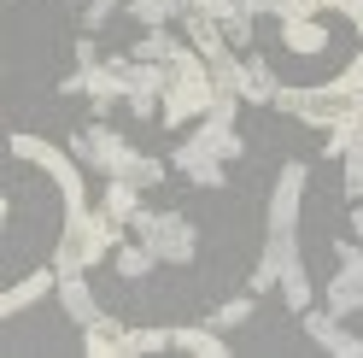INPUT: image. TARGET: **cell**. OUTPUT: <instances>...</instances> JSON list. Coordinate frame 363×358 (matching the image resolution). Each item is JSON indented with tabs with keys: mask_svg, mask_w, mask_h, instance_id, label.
I'll return each mask as SVG.
<instances>
[{
	"mask_svg": "<svg viewBox=\"0 0 363 358\" xmlns=\"http://www.w3.org/2000/svg\"><path fill=\"white\" fill-rule=\"evenodd\" d=\"M123 229L111 212H82V217H65V235H59V253H53V271H94L100 259H111L123 247Z\"/></svg>",
	"mask_w": 363,
	"mask_h": 358,
	"instance_id": "6da1fadb",
	"label": "cell"
},
{
	"mask_svg": "<svg viewBox=\"0 0 363 358\" xmlns=\"http://www.w3.org/2000/svg\"><path fill=\"white\" fill-rule=\"evenodd\" d=\"M211 106H217L211 65L199 59L194 48H182V53L170 59V88H164V100H158V118H164L170 129H182V124H199Z\"/></svg>",
	"mask_w": 363,
	"mask_h": 358,
	"instance_id": "7a4b0ae2",
	"label": "cell"
},
{
	"mask_svg": "<svg viewBox=\"0 0 363 358\" xmlns=\"http://www.w3.org/2000/svg\"><path fill=\"white\" fill-rule=\"evenodd\" d=\"M6 147H12V159H30V165H41L59 183V200H65V217H82L88 212V200H82V170H77V153H59L53 141H41V136H24V129H12L6 136Z\"/></svg>",
	"mask_w": 363,
	"mask_h": 358,
	"instance_id": "3957f363",
	"label": "cell"
},
{
	"mask_svg": "<svg viewBox=\"0 0 363 358\" xmlns=\"http://www.w3.org/2000/svg\"><path fill=\"white\" fill-rule=\"evenodd\" d=\"M129 229L152 247L158 264H194V247H199V241H194V223L182 217V212H147V206H141V212L129 217Z\"/></svg>",
	"mask_w": 363,
	"mask_h": 358,
	"instance_id": "277c9868",
	"label": "cell"
},
{
	"mask_svg": "<svg viewBox=\"0 0 363 358\" xmlns=\"http://www.w3.org/2000/svg\"><path fill=\"white\" fill-rule=\"evenodd\" d=\"M170 329H123L118 318H100L94 329H82V352L88 358H141V352H164Z\"/></svg>",
	"mask_w": 363,
	"mask_h": 358,
	"instance_id": "5b68a950",
	"label": "cell"
},
{
	"mask_svg": "<svg viewBox=\"0 0 363 358\" xmlns=\"http://www.w3.org/2000/svg\"><path fill=\"white\" fill-rule=\"evenodd\" d=\"M111 65H123V100L135 118H152L158 100H164V88H170V65H147V59H129L118 53Z\"/></svg>",
	"mask_w": 363,
	"mask_h": 358,
	"instance_id": "8992f818",
	"label": "cell"
},
{
	"mask_svg": "<svg viewBox=\"0 0 363 358\" xmlns=\"http://www.w3.org/2000/svg\"><path fill=\"white\" fill-rule=\"evenodd\" d=\"M305 183H311V170L299 159H287L281 176H276V188H269V235H299V200H305Z\"/></svg>",
	"mask_w": 363,
	"mask_h": 358,
	"instance_id": "52a82bcc",
	"label": "cell"
},
{
	"mask_svg": "<svg viewBox=\"0 0 363 358\" xmlns=\"http://www.w3.org/2000/svg\"><path fill=\"white\" fill-rule=\"evenodd\" d=\"M71 153H77V165H94V170H106V176H123V170L135 165V147H129L123 136H111L106 124L82 129V136L71 141Z\"/></svg>",
	"mask_w": 363,
	"mask_h": 358,
	"instance_id": "ba28073f",
	"label": "cell"
},
{
	"mask_svg": "<svg viewBox=\"0 0 363 358\" xmlns=\"http://www.w3.org/2000/svg\"><path fill=\"white\" fill-rule=\"evenodd\" d=\"M328 311L334 318L363 311V241H340V271L328 282Z\"/></svg>",
	"mask_w": 363,
	"mask_h": 358,
	"instance_id": "9c48e42d",
	"label": "cell"
},
{
	"mask_svg": "<svg viewBox=\"0 0 363 358\" xmlns=\"http://www.w3.org/2000/svg\"><path fill=\"white\" fill-rule=\"evenodd\" d=\"M59 94H88V100L106 112V106L123 100V65H111V59L106 65H88V71H77V77L59 82Z\"/></svg>",
	"mask_w": 363,
	"mask_h": 358,
	"instance_id": "30bf717a",
	"label": "cell"
},
{
	"mask_svg": "<svg viewBox=\"0 0 363 358\" xmlns=\"http://www.w3.org/2000/svg\"><path fill=\"white\" fill-rule=\"evenodd\" d=\"M305 329H311V341L323 347V352H334V358H363V335H346L334 311H311V305H305Z\"/></svg>",
	"mask_w": 363,
	"mask_h": 358,
	"instance_id": "8fae6325",
	"label": "cell"
},
{
	"mask_svg": "<svg viewBox=\"0 0 363 358\" xmlns=\"http://www.w3.org/2000/svg\"><path fill=\"white\" fill-rule=\"evenodd\" d=\"M82 276H88V271H65V276H59V305H65V318H71V323H82V329H94V323L106 318V311H100V300H94V288H88Z\"/></svg>",
	"mask_w": 363,
	"mask_h": 358,
	"instance_id": "7c38bea8",
	"label": "cell"
},
{
	"mask_svg": "<svg viewBox=\"0 0 363 358\" xmlns=\"http://www.w3.org/2000/svg\"><path fill=\"white\" fill-rule=\"evenodd\" d=\"M287 259H299V235H269L264 241V259H258V271H252V294H269V288H281V271H287Z\"/></svg>",
	"mask_w": 363,
	"mask_h": 358,
	"instance_id": "4fadbf2b",
	"label": "cell"
},
{
	"mask_svg": "<svg viewBox=\"0 0 363 358\" xmlns=\"http://www.w3.org/2000/svg\"><path fill=\"white\" fill-rule=\"evenodd\" d=\"M48 294H59V271H53V264H48V271H35V276H24L18 288H6L0 318H18V311H30L35 300H48Z\"/></svg>",
	"mask_w": 363,
	"mask_h": 358,
	"instance_id": "5bb4252c",
	"label": "cell"
},
{
	"mask_svg": "<svg viewBox=\"0 0 363 358\" xmlns=\"http://www.w3.org/2000/svg\"><path fill=\"white\" fill-rule=\"evenodd\" d=\"M176 170L194 176L199 188H223V159H206V153H194L188 141H176Z\"/></svg>",
	"mask_w": 363,
	"mask_h": 358,
	"instance_id": "9a60e30c",
	"label": "cell"
},
{
	"mask_svg": "<svg viewBox=\"0 0 363 358\" xmlns=\"http://www.w3.org/2000/svg\"><path fill=\"white\" fill-rule=\"evenodd\" d=\"M170 347L176 352H194V358H223L229 347H223V329H170Z\"/></svg>",
	"mask_w": 363,
	"mask_h": 358,
	"instance_id": "2e32d148",
	"label": "cell"
},
{
	"mask_svg": "<svg viewBox=\"0 0 363 358\" xmlns=\"http://www.w3.org/2000/svg\"><path fill=\"white\" fill-rule=\"evenodd\" d=\"M281 41H287L293 53H323L328 48V30H323V18H287Z\"/></svg>",
	"mask_w": 363,
	"mask_h": 358,
	"instance_id": "e0dca14e",
	"label": "cell"
},
{
	"mask_svg": "<svg viewBox=\"0 0 363 358\" xmlns=\"http://www.w3.org/2000/svg\"><path fill=\"white\" fill-rule=\"evenodd\" d=\"M276 71H269V59H246V88H240V100H252V106H276Z\"/></svg>",
	"mask_w": 363,
	"mask_h": 358,
	"instance_id": "ac0fdd59",
	"label": "cell"
},
{
	"mask_svg": "<svg viewBox=\"0 0 363 358\" xmlns=\"http://www.w3.org/2000/svg\"><path fill=\"white\" fill-rule=\"evenodd\" d=\"M100 212H111L118 223H129L135 212H141V188L123 183V176H111V183H106V200H100Z\"/></svg>",
	"mask_w": 363,
	"mask_h": 358,
	"instance_id": "d6986e66",
	"label": "cell"
},
{
	"mask_svg": "<svg viewBox=\"0 0 363 358\" xmlns=\"http://www.w3.org/2000/svg\"><path fill=\"white\" fill-rule=\"evenodd\" d=\"M111 264H118V276H123V282H141L158 259H152V247H147V241H123V247L111 253Z\"/></svg>",
	"mask_w": 363,
	"mask_h": 358,
	"instance_id": "ffe728a7",
	"label": "cell"
},
{
	"mask_svg": "<svg viewBox=\"0 0 363 358\" xmlns=\"http://www.w3.org/2000/svg\"><path fill=\"white\" fill-rule=\"evenodd\" d=\"M123 6L141 18L147 30H164L170 18H182V12H188V0H123Z\"/></svg>",
	"mask_w": 363,
	"mask_h": 358,
	"instance_id": "44dd1931",
	"label": "cell"
},
{
	"mask_svg": "<svg viewBox=\"0 0 363 358\" xmlns=\"http://www.w3.org/2000/svg\"><path fill=\"white\" fill-rule=\"evenodd\" d=\"M176 53H182V41L170 30H147L141 41H135V59H147V65H170Z\"/></svg>",
	"mask_w": 363,
	"mask_h": 358,
	"instance_id": "7402d4cb",
	"label": "cell"
},
{
	"mask_svg": "<svg viewBox=\"0 0 363 358\" xmlns=\"http://www.w3.org/2000/svg\"><path fill=\"white\" fill-rule=\"evenodd\" d=\"M311 294H316V288H311V276H305V264H299V259H287V271H281V300H287L293 311H305Z\"/></svg>",
	"mask_w": 363,
	"mask_h": 358,
	"instance_id": "603a6c76",
	"label": "cell"
},
{
	"mask_svg": "<svg viewBox=\"0 0 363 358\" xmlns=\"http://www.w3.org/2000/svg\"><path fill=\"white\" fill-rule=\"evenodd\" d=\"M211 88H217V94H240V88H246V59H235V53L211 59Z\"/></svg>",
	"mask_w": 363,
	"mask_h": 358,
	"instance_id": "cb8c5ba5",
	"label": "cell"
},
{
	"mask_svg": "<svg viewBox=\"0 0 363 358\" xmlns=\"http://www.w3.org/2000/svg\"><path fill=\"white\" fill-rule=\"evenodd\" d=\"M188 6H194L199 18H211V24H217L223 36H229V30L240 24V18H246V6H240V0H188Z\"/></svg>",
	"mask_w": 363,
	"mask_h": 358,
	"instance_id": "d4e9b609",
	"label": "cell"
},
{
	"mask_svg": "<svg viewBox=\"0 0 363 358\" xmlns=\"http://www.w3.org/2000/svg\"><path fill=\"white\" fill-rule=\"evenodd\" d=\"M158 176H164V159H147V153H135V165L123 170V183H135V188H158Z\"/></svg>",
	"mask_w": 363,
	"mask_h": 358,
	"instance_id": "484cf974",
	"label": "cell"
},
{
	"mask_svg": "<svg viewBox=\"0 0 363 358\" xmlns=\"http://www.w3.org/2000/svg\"><path fill=\"white\" fill-rule=\"evenodd\" d=\"M246 318H252V300H229V305H217V318H211V329H240Z\"/></svg>",
	"mask_w": 363,
	"mask_h": 358,
	"instance_id": "4316f807",
	"label": "cell"
},
{
	"mask_svg": "<svg viewBox=\"0 0 363 358\" xmlns=\"http://www.w3.org/2000/svg\"><path fill=\"white\" fill-rule=\"evenodd\" d=\"M118 6H123V0H94V6H82V30H100Z\"/></svg>",
	"mask_w": 363,
	"mask_h": 358,
	"instance_id": "83f0119b",
	"label": "cell"
},
{
	"mask_svg": "<svg viewBox=\"0 0 363 358\" xmlns=\"http://www.w3.org/2000/svg\"><path fill=\"white\" fill-rule=\"evenodd\" d=\"M77 65H82V71H88V65H100V53H94V41H88V36L77 41Z\"/></svg>",
	"mask_w": 363,
	"mask_h": 358,
	"instance_id": "f1b7e54d",
	"label": "cell"
},
{
	"mask_svg": "<svg viewBox=\"0 0 363 358\" xmlns=\"http://www.w3.org/2000/svg\"><path fill=\"white\" fill-rule=\"evenodd\" d=\"M229 41H235V48H246V41H252V18H240V24L229 30Z\"/></svg>",
	"mask_w": 363,
	"mask_h": 358,
	"instance_id": "f546056e",
	"label": "cell"
},
{
	"mask_svg": "<svg viewBox=\"0 0 363 358\" xmlns=\"http://www.w3.org/2000/svg\"><path fill=\"white\" fill-rule=\"evenodd\" d=\"M71 6H94V0H71Z\"/></svg>",
	"mask_w": 363,
	"mask_h": 358,
	"instance_id": "4dcf8cb0",
	"label": "cell"
}]
</instances>
